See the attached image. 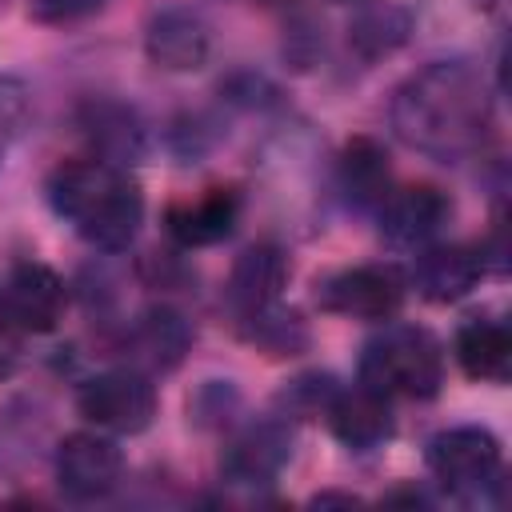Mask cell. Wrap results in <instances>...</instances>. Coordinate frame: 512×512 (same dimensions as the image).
<instances>
[{"instance_id":"6da1fadb","label":"cell","mask_w":512,"mask_h":512,"mask_svg":"<svg viewBox=\"0 0 512 512\" xmlns=\"http://www.w3.org/2000/svg\"><path fill=\"white\" fill-rule=\"evenodd\" d=\"M492 84L472 60H432L392 96L396 136L436 160H464L492 132Z\"/></svg>"},{"instance_id":"7a4b0ae2","label":"cell","mask_w":512,"mask_h":512,"mask_svg":"<svg viewBox=\"0 0 512 512\" xmlns=\"http://www.w3.org/2000/svg\"><path fill=\"white\" fill-rule=\"evenodd\" d=\"M52 212L72 224L76 236L104 252H124L140 224H144V192L128 176V168L96 160V156H76L60 160L44 184Z\"/></svg>"},{"instance_id":"3957f363","label":"cell","mask_w":512,"mask_h":512,"mask_svg":"<svg viewBox=\"0 0 512 512\" xmlns=\"http://www.w3.org/2000/svg\"><path fill=\"white\" fill-rule=\"evenodd\" d=\"M360 384L388 400H432L444 384L440 340L416 324H388L360 352Z\"/></svg>"},{"instance_id":"277c9868","label":"cell","mask_w":512,"mask_h":512,"mask_svg":"<svg viewBox=\"0 0 512 512\" xmlns=\"http://www.w3.org/2000/svg\"><path fill=\"white\" fill-rule=\"evenodd\" d=\"M428 468L444 492L472 500V496H484V488L500 484L504 452L488 428L460 424V428H444L428 440Z\"/></svg>"},{"instance_id":"5b68a950","label":"cell","mask_w":512,"mask_h":512,"mask_svg":"<svg viewBox=\"0 0 512 512\" xmlns=\"http://www.w3.org/2000/svg\"><path fill=\"white\" fill-rule=\"evenodd\" d=\"M76 408L104 432L136 436L156 416V388L140 368H108L76 388Z\"/></svg>"},{"instance_id":"8992f818","label":"cell","mask_w":512,"mask_h":512,"mask_svg":"<svg viewBox=\"0 0 512 512\" xmlns=\"http://www.w3.org/2000/svg\"><path fill=\"white\" fill-rule=\"evenodd\" d=\"M408 296V276L396 264H356L316 284V304L348 320H392Z\"/></svg>"},{"instance_id":"52a82bcc","label":"cell","mask_w":512,"mask_h":512,"mask_svg":"<svg viewBox=\"0 0 512 512\" xmlns=\"http://www.w3.org/2000/svg\"><path fill=\"white\" fill-rule=\"evenodd\" d=\"M124 476V452L120 444L100 428H84L60 440L56 448V480L72 500H100L108 496Z\"/></svg>"},{"instance_id":"ba28073f","label":"cell","mask_w":512,"mask_h":512,"mask_svg":"<svg viewBox=\"0 0 512 512\" xmlns=\"http://www.w3.org/2000/svg\"><path fill=\"white\" fill-rule=\"evenodd\" d=\"M76 128L88 140V148H92L96 160L132 168L148 152V132H144L140 112L128 108V104H120V100H108V96L84 100L76 108Z\"/></svg>"},{"instance_id":"9c48e42d","label":"cell","mask_w":512,"mask_h":512,"mask_svg":"<svg viewBox=\"0 0 512 512\" xmlns=\"http://www.w3.org/2000/svg\"><path fill=\"white\" fill-rule=\"evenodd\" d=\"M484 268H488L484 248H472V244H424L416 252L412 272H408V288H416V296H424L428 304H456L480 284Z\"/></svg>"},{"instance_id":"30bf717a","label":"cell","mask_w":512,"mask_h":512,"mask_svg":"<svg viewBox=\"0 0 512 512\" xmlns=\"http://www.w3.org/2000/svg\"><path fill=\"white\" fill-rule=\"evenodd\" d=\"M376 212H380V232L392 244L424 248L452 220V200L436 184H408V188H392Z\"/></svg>"},{"instance_id":"8fae6325","label":"cell","mask_w":512,"mask_h":512,"mask_svg":"<svg viewBox=\"0 0 512 512\" xmlns=\"http://www.w3.org/2000/svg\"><path fill=\"white\" fill-rule=\"evenodd\" d=\"M4 304L16 332H52L64 320L68 288L48 264L20 260L4 280Z\"/></svg>"},{"instance_id":"7c38bea8","label":"cell","mask_w":512,"mask_h":512,"mask_svg":"<svg viewBox=\"0 0 512 512\" xmlns=\"http://www.w3.org/2000/svg\"><path fill=\"white\" fill-rule=\"evenodd\" d=\"M292 456V428L284 416L248 424L220 456V476L228 484H272Z\"/></svg>"},{"instance_id":"4fadbf2b","label":"cell","mask_w":512,"mask_h":512,"mask_svg":"<svg viewBox=\"0 0 512 512\" xmlns=\"http://www.w3.org/2000/svg\"><path fill=\"white\" fill-rule=\"evenodd\" d=\"M144 52L164 72H196L212 52V32L192 8H160L144 28Z\"/></svg>"},{"instance_id":"5bb4252c","label":"cell","mask_w":512,"mask_h":512,"mask_svg":"<svg viewBox=\"0 0 512 512\" xmlns=\"http://www.w3.org/2000/svg\"><path fill=\"white\" fill-rule=\"evenodd\" d=\"M240 224V192L236 188H208L196 200H176L164 212V228L180 248H208L236 232Z\"/></svg>"},{"instance_id":"9a60e30c","label":"cell","mask_w":512,"mask_h":512,"mask_svg":"<svg viewBox=\"0 0 512 512\" xmlns=\"http://www.w3.org/2000/svg\"><path fill=\"white\" fill-rule=\"evenodd\" d=\"M288 256L276 244H252L236 256L232 272H228V304L236 308V316L260 312L268 304L280 300L284 284H288Z\"/></svg>"},{"instance_id":"2e32d148","label":"cell","mask_w":512,"mask_h":512,"mask_svg":"<svg viewBox=\"0 0 512 512\" xmlns=\"http://www.w3.org/2000/svg\"><path fill=\"white\" fill-rule=\"evenodd\" d=\"M328 428L336 432L340 444H348L352 452H368V448H380L392 432H396V416H392V400L356 384L352 392L340 388V396L332 400L328 408Z\"/></svg>"},{"instance_id":"e0dca14e","label":"cell","mask_w":512,"mask_h":512,"mask_svg":"<svg viewBox=\"0 0 512 512\" xmlns=\"http://www.w3.org/2000/svg\"><path fill=\"white\" fill-rule=\"evenodd\" d=\"M192 324L184 320V312L168 308V304H156L148 312L136 316V324L128 328V348H132V360L152 368V372H172L188 348H192Z\"/></svg>"},{"instance_id":"ac0fdd59","label":"cell","mask_w":512,"mask_h":512,"mask_svg":"<svg viewBox=\"0 0 512 512\" xmlns=\"http://www.w3.org/2000/svg\"><path fill=\"white\" fill-rule=\"evenodd\" d=\"M452 352H456V364L464 368V376H472V380L504 384L512 376V332L492 316L464 320L456 328Z\"/></svg>"},{"instance_id":"d6986e66","label":"cell","mask_w":512,"mask_h":512,"mask_svg":"<svg viewBox=\"0 0 512 512\" xmlns=\"http://www.w3.org/2000/svg\"><path fill=\"white\" fill-rule=\"evenodd\" d=\"M340 188L348 196V204L376 212L384 204V196L392 192V160L388 148L372 136H352L340 152Z\"/></svg>"},{"instance_id":"ffe728a7","label":"cell","mask_w":512,"mask_h":512,"mask_svg":"<svg viewBox=\"0 0 512 512\" xmlns=\"http://www.w3.org/2000/svg\"><path fill=\"white\" fill-rule=\"evenodd\" d=\"M412 12L396 0H368L352 12L348 20V48L360 60H384L392 52H400L412 36Z\"/></svg>"},{"instance_id":"44dd1931","label":"cell","mask_w":512,"mask_h":512,"mask_svg":"<svg viewBox=\"0 0 512 512\" xmlns=\"http://www.w3.org/2000/svg\"><path fill=\"white\" fill-rule=\"evenodd\" d=\"M240 332L248 344H256L264 356L272 360H284V356H300L308 348V324L300 320V312L292 308H280V304H268L260 312H248L240 316Z\"/></svg>"},{"instance_id":"7402d4cb","label":"cell","mask_w":512,"mask_h":512,"mask_svg":"<svg viewBox=\"0 0 512 512\" xmlns=\"http://www.w3.org/2000/svg\"><path fill=\"white\" fill-rule=\"evenodd\" d=\"M336 396H340V384H336L332 372H304V376L288 380L276 392V416H284V420H320V416H328Z\"/></svg>"},{"instance_id":"603a6c76","label":"cell","mask_w":512,"mask_h":512,"mask_svg":"<svg viewBox=\"0 0 512 512\" xmlns=\"http://www.w3.org/2000/svg\"><path fill=\"white\" fill-rule=\"evenodd\" d=\"M32 112V92L20 76H0V164L12 152V144L20 140L24 124Z\"/></svg>"},{"instance_id":"cb8c5ba5","label":"cell","mask_w":512,"mask_h":512,"mask_svg":"<svg viewBox=\"0 0 512 512\" xmlns=\"http://www.w3.org/2000/svg\"><path fill=\"white\" fill-rule=\"evenodd\" d=\"M108 0H28V16L36 24H76L104 8Z\"/></svg>"},{"instance_id":"d4e9b609","label":"cell","mask_w":512,"mask_h":512,"mask_svg":"<svg viewBox=\"0 0 512 512\" xmlns=\"http://www.w3.org/2000/svg\"><path fill=\"white\" fill-rule=\"evenodd\" d=\"M312 504H356V496H348V492H324Z\"/></svg>"},{"instance_id":"484cf974","label":"cell","mask_w":512,"mask_h":512,"mask_svg":"<svg viewBox=\"0 0 512 512\" xmlns=\"http://www.w3.org/2000/svg\"><path fill=\"white\" fill-rule=\"evenodd\" d=\"M0 332H16L8 320V304H4V284H0Z\"/></svg>"}]
</instances>
